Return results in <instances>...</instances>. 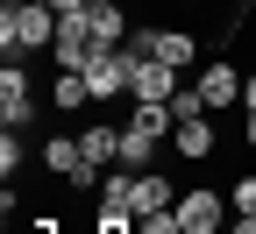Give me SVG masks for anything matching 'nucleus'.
Listing matches in <instances>:
<instances>
[{"instance_id": "f8f14e48", "label": "nucleus", "mask_w": 256, "mask_h": 234, "mask_svg": "<svg viewBox=\"0 0 256 234\" xmlns=\"http://www.w3.org/2000/svg\"><path fill=\"white\" fill-rule=\"evenodd\" d=\"M78 149H86V163H92V171H107V163H121V128L92 121L86 135H78Z\"/></svg>"}, {"instance_id": "f257e3e1", "label": "nucleus", "mask_w": 256, "mask_h": 234, "mask_svg": "<svg viewBox=\"0 0 256 234\" xmlns=\"http://www.w3.org/2000/svg\"><path fill=\"white\" fill-rule=\"evenodd\" d=\"M57 43V7L50 0H8L0 7V50L22 57V50H50Z\"/></svg>"}, {"instance_id": "a211bd4d", "label": "nucleus", "mask_w": 256, "mask_h": 234, "mask_svg": "<svg viewBox=\"0 0 256 234\" xmlns=\"http://www.w3.org/2000/svg\"><path fill=\"white\" fill-rule=\"evenodd\" d=\"M228 206H235L242 220H256V178H235V192H228Z\"/></svg>"}, {"instance_id": "9d476101", "label": "nucleus", "mask_w": 256, "mask_h": 234, "mask_svg": "<svg viewBox=\"0 0 256 234\" xmlns=\"http://www.w3.org/2000/svg\"><path fill=\"white\" fill-rule=\"evenodd\" d=\"M171 149H178V156H192V163L214 156V121H206V114H185V121L171 128Z\"/></svg>"}, {"instance_id": "412c9836", "label": "nucleus", "mask_w": 256, "mask_h": 234, "mask_svg": "<svg viewBox=\"0 0 256 234\" xmlns=\"http://www.w3.org/2000/svg\"><path fill=\"white\" fill-rule=\"evenodd\" d=\"M242 142L256 149V114H249V107H242Z\"/></svg>"}, {"instance_id": "20e7f679", "label": "nucleus", "mask_w": 256, "mask_h": 234, "mask_svg": "<svg viewBox=\"0 0 256 234\" xmlns=\"http://www.w3.org/2000/svg\"><path fill=\"white\" fill-rule=\"evenodd\" d=\"M178 220H185V234H228L220 220H228V199L220 192H185L178 199Z\"/></svg>"}, {"instance_id": "7ed1b4c3", "label": "nucleus", "mask_w": 256, "mask_h": 234, "mask_svg": "<svg viewBox=\"0 0 256 234\" xmlns=\"http://www.w3.org/2000/svg\"><path fill=\"white\" fill-rule=\"evenodd\" d=\"M43 171H50V178H64L72 192H86L92 178H100V171H92V163H86V149H78L72 135H57V142H43Z\"/></svg>"}, {"instance_id": "0eeeda50", "label": "nucleus", "mask_w": 256, "mask_h": 234, "mask_svg": "<svg viewBox=\"0 0 256 234\" xmlns=\"http://www.w3.org/2000/svg\"><path fill=\"white\" fill-rule=\"evenodd\" d=\"M28 114H36V92H28L22 64H8V71H0V121H8V128H22Z\"/></svg>"}, {"instance_id": "2eb2a0df", "label": "nucleus", "mask_w": 256, "mask_h": 234, "mask_svg": "<svg viewBox=\"0 0 256 234\" xmlns=\"http://www.w3.org/2000/svg\"><path fill=\"white\" fill-rule=\"evenodd\" d=\"M156 206H178V192H171V178L142 171V178H136V213H156Z\"/></svg>"}, {"instance_id": "ddd939ff", "label": "nucleus", "mask_w": 256, "mask_h": 234, "mask_svg": "<svg viewBox=\"0 0 256 234\" xmlns=\"http://www.w3.org/2000/svg\"><path fill=\"white\" fill-rule=\"evenodd\" d=\"M150 57H156V64H171V71H185V64L200 57V43H192L185 28H156V36H150Z\"/></svg>"}, {"instance_id": "dca6fc26", "label": "nucleus", "mask_w": 256, "mask_h": 234, "mask_svg": "<svg viewBox=\"0 0 256 234\" xmlns=\"http://www.w3.org/2000/svg\"><path fill=\"white\" fill-rule=\"evenodd\" d=\"M150 156H156V135H142V128H121V171H142Z\"/></svg>"}, {"instance_id": "6e6552de", "label": "nucleus", "mask_w": 256, "mask_h": 234, "mask_svg": "<svg viewBox=\"0 0 256 234\" xmlns=\"http://www.w3.org/2000/svg\"><path fill=\"white\" fill-rule=\"evenodd\" d=\"M128 99H178V71H171V64H156V57H142L136 78H128Z\"/></svg>"}, {"instance_id": "aec40b11", "label": "nucleus", "mask_w": 256, "mask_h": 234, "mask_svg": "<svg viewBox=\"0 0 256 234\" xmlns=\"http://www.w3.org/2000/svg\"><path fill=\"white\" fill-rule=\"evenodd\" d=\"M50 7H57V14H86L92 0H50Z\"/></svg>"}, {"instance_id": "4be33fe9", "label": "nucleus", "mask_w": 256, "mask_h": 234, "mask_svg": "<svg viewBox=\"0 0 256 234\" xmlns=\"http://www.w3.org/2000/svg\"><path fill=\"white\" fill-rule=\"evenodd\" d=\"M242 107H249V114H256V71H249V78H242Z\"/></svg>"}, {"instance_id": "4468645a", "label": "nucleus", "mask_w": 256, "mask_h": 234, "mask_svg": "<svg viewBox=\"0 0 256 234\" xmlns=\"http://www.w3.org/2000/svg\"><path fill=\"white\" fill-rule=\"evenodd\" d=\"M57 114H78V107H92V85H86V71H57Z\"/></svg>"}, {"instance_id": "6ab92c4d", "label": "nucleus", "mask_w": 256, "mask_h": 234, "mask_svg": "<svg viewBox=\"0 0 256 234\" xmlns=\"http://www.w3.org/2000/svg\"><path fill=\"white\" fill-rule=\"evenodd\" d=\"M0 171H8V178L22 171V142H14V128H8V135H0Z\"/></svg>"}, {"instance_id": "f03ea898", "label": "nucleus", "mask_w": 256, "mask_h": 234, "mask_svg": "<svg viewBox=\"0 0 256 234\" xmlns=\"http://www.w3.org/2000/svg\"><path fill=\"white\" fill-rule=\"evenodd\" d=\"M50 57H57V71H86V64L100 57L92 21H86V14H57V43H50Z\"/></svg>"}, {"instance_id": "39448f33", "label": "nucleus", "mask_w": 256, "mask_h": 234, "mask_svg": "<svg viewBox=\"0 0 256 234\" xmlns=\"http://www.w3.org/2000/svg\"><path fill=\"white\" fill-rule=\"evenodd\" d=\"M128 78H136V64H128L121 50H100L86 64V85H92V99H121L128 92Z\"/></svg>"}, {"instance_id": "423d86ee", "label": "nucleus", "mask_w": 256, "mask_h": 234, "mask_svg": "<svg viewBox=\"0 0 256 234\" xmlns=\"http://www.w3.org/2000/svg\"><path fill=\"white\" fill-rule=\"evenodd\" d=\"M200 99H206L214 114H220V107H242V71H235L228 57H214L206 71H200Z\"/></svg>"}, {"instance_id": "5701e85b", "label": "nucleus", "mask_w": 256, "mask_h": 234, "mask_svg": "<svg viewBox=\"0 0 256 234\" xmlns=\"http://www.w3.org/2000/svg\"><path fill=\"white\" fill-rule=\"evenodd\" d=\"M92 234H136V227H128V220H100V227H92Z\"/></svg>"}, {"instance_id": "9b49d317", "label": "nucleus", "mask_w": 256, "mask_h": 234, "mask_svg": "<svg viewBox=\"0 0 256 234\" xmlns=\"http://www.w3.org/2000/svg\"><path fill=\"white\" fill-rule=\"evenodd\" d=\"M100 220H136V178H128V171H107V185H100Z\"/></svg>"}, {"instance_id": "1a4fd4ad", "label": "nucleus", "mask_w": 256, "mask_h": 234, "mask_svg": "<svg viewBox=\"0 0 256 234\" xmlns=\"http://www.w3.org/2000/svg\"><path fill=\"white\" fill-rule=\"evenodd\" d=\"M86 21H92V43H100V50H121V43H128L121 0H92V7H86Z\"/></svg>"}, {"instance_id": "f3484780", "label": "nucleus", "mask_w": 256, "mask_h": 234, "mask_svg": "<svg viewBox=\"0 0 256 234\" xmlns=\"http://www.w3.org/2000/svg\"><path fill=\"white\" fill-rule=\"evenodd\" d=\"M136 234H185L178 206H156V213H136Z\"/></svg>"}]
</instances>
